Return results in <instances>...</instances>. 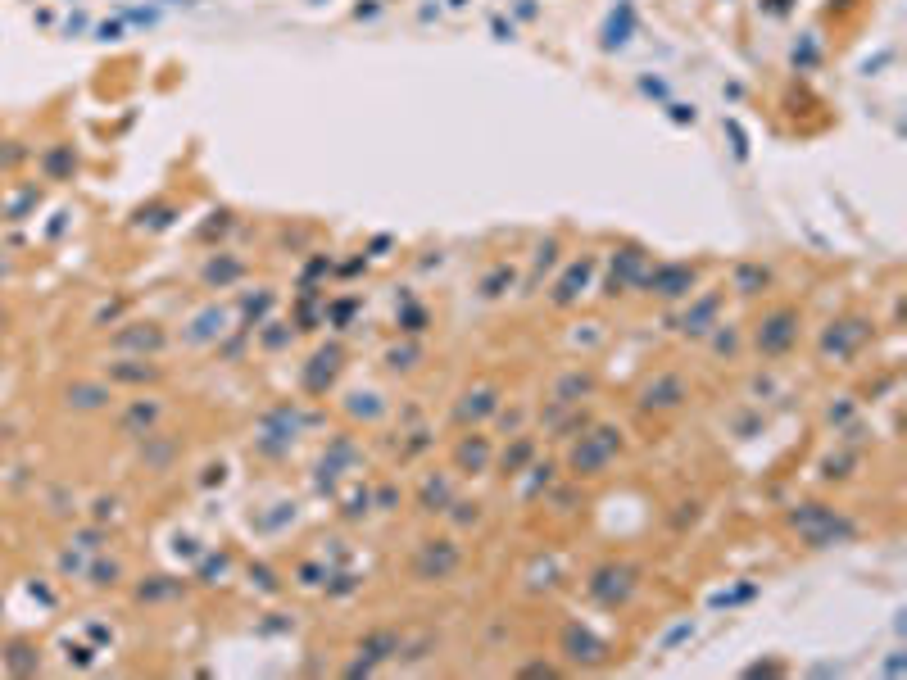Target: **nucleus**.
<instances>
[{
	"instance_id": "f03ea898",
	"label": "nucleus",
	"mask_w": 907,
	"mask_h": 680,
	"mask_svg": "<svg viewBox=\"0 0 907 680\" xmlns=\"http://www.w3.org/2000/svg\"><path fill=\"white\" fill-rule=\"evenodd\" d=\"M681 399H685V386H681V381H676V377H658L654 386L644 390L640 404H644V408H676Z\"/></svg>"
},
{
	"instance_id": "f257e3e1",
	"label": "nucleus",
	"mask_w": 907,
	"mask_h": 680,
	"mask_svg": "<svg viewBox=\"0 0 907 680\" xmlns=\"http://www.w3.org/2000/svg\"><path fill=\"white\" fill-rule=\"evenodd\" d=\"M799 336V313L794 309H776L767 322L758 327V350L762 354H785Z\"/></svg>"
}]
</instances>
